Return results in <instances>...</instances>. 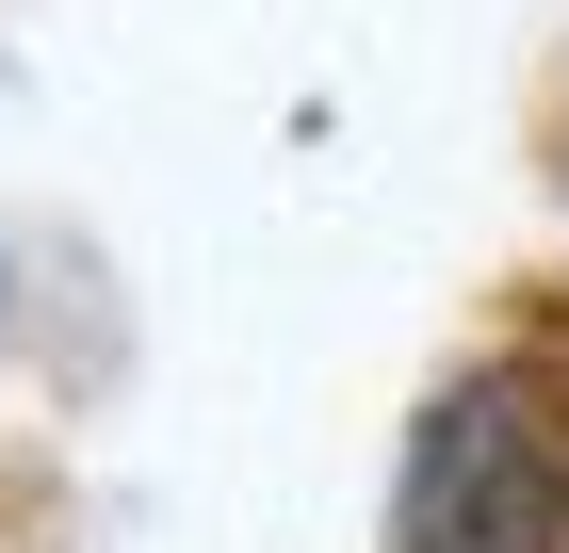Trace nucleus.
<instances>
[{
  "label": "nucleus",
  "instance_id": "f257e3e1",
  "mask_svg": "<svg viewBox=\"0 0 569 553\" xmlns=\"http://www.w3.org/2000/svg\"><path fill=\"white\" fill-rule=\"evenodd\" d=\"M391 553H569V375L553 358H456L407 407Z\"/></svg>",
  "mask_w": 569,
  "mask_h": 553
},
{
  "label": "nucleus",
  "instance_id": "f03ea898",
  "mask_svg": "<svg viewBox=\"0 0 569 553\" xmlns=\"http://www.w3.org/2000/svg\"><path fill=\"white\" fill-rule=\"evenodd\" d=\"M0 326H17V260H0Z\"/></svg>",
  "mask_w": 569,
  "mask_h": 553
}]
</instances>
